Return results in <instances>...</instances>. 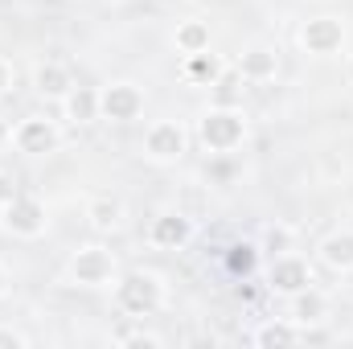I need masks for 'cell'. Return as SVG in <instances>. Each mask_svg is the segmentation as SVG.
I'll list each match as a JSON object with an SVG mask.
<instances>
[{"label":"cell","instance_id":"1","mask_svg":"<svg viewBox=\"0 0 353 349\" xmlns=\"http://www.w3.org/2000/svg\"><path fill=\"white\" fill-rule=\"evenodd\" d=\"M115 300H119V308H123L128 317H148V312L161 308L165 292H161V279H157V275L132 271V275H123V279L115 283Z\"/></svg>","mask_w":353,"mask_h":349},{"label":"cell","instance_id":"2","mask_svg":"<svg viewBox=\"0 0 353 349\" xmlns=\"http://www.w3.org/2000/svg\"><path fill=\"white\" fill-rule=\"evenodd\" d=\"M243 136H247V119H243L234 107H214V111L201 119V140H205V148H214V152L239 148Z\"/></svg>","mask_w":353,"mask_h":349},{"label":"cell","instance_id":"3","mask_svg":"<svg viewBox=\"0 0 353 349\" xmlns=\"http://www.w3.org/2000/svg\"><path fill=\"white\" fill-rule=\"evenodd\" d=\"M111 275H115V259L103 247H83L70 259V279L83 288H103V283H111Z\"/></svg>","mask_w":353,"mask_h":349},{"label":"cell","instance_id":"4","mask_svg":"<svg viewBox=\"0 0 353 349\" xmlns=\"http://www.w3.org/2000/svg\"><path fill=\"white\" fill-rule=\"evenodd\" d=\"M4 230H12V235H21V239H37L41 230H46V206L37 201V197H12L8 206H4Z\"/></svg>","mask_w":353,"mask_h":349},{"label":"cell","instance_id":"5","mask_svg":"<svg viewBox=\"0 0 353 349\" xmlns=\"http://www.w3.org/2000/svg\"><path fill=\"white\" fill-rule=\"evenodd\" d=\"M140 111H144V94H140V87H132V83H111V87L99 94V115H103V119L128 123V119H136Z\"/></svg>","mask_w":353,"mask_h":349},{"label":"cell","instance_id":"6","mask_svg":"<svg viewBox=\"0 0 353 349\" xmlns=\"http://www.w3.org/2000/svg\"><path fill=\"white\" fill-rule=\"evenodd\" d=\"M300 41L308 54H337L341 41H345V29L337 17H312L304 29H300Z\"/></svg>","mask_w":353,"mask_h":349},{"label":"cell","instance_id":"7","mask_svg":"<svg viewBox=\"0 0 353 349\" xmlns=\"http://www.w3.org/2000/svg\"><path fill=\"white\" fill-rule=\"evenodd\" d=\"M144 152H148L152 161H176V157L185 152V128L173 123V119L152 123L148 136H144Z\"/></svg>","mask_w":353,"mask_h":349},{"label":"cell","instance_id":"8","mask_svg":"<svg viewBox=\"0 0 353 349\" xmlns=\"http://www.w3.org/2000/svg\"><path fill=\"white\" fill-rule=\"evenodd\" d=\"M12 140H17L21 152H33V157H37V152H54V148H58V128L37 115V119H25V123L12 132Z\"/></svg>","mask_w":353,"mask_h":349},{"label":"cell","instance_id":"9","mask_svg":"<svg viewBox=\"0 0 353 349\" xmlns=\"http://www.w3.org/2000/svg\"><path fill=\"white\" fill-rule=\"evenodd\" d=\"M312 283V271H308V263L296 259V255H279L275 267H271V288L275 292H283V296H296L300 288H308Z\"/></svg>","mask_w":353,"mask_h":349},{"label":"cell","instance_id":"10","mask_svg":"<svg viewBox=\"0 0 353 349\" xmlns=\"http://www.w3.org/2000/svg\"><path fill=\"white\" fill-rule=\"evenodd\" d=\"M189 235H193V226H189L185 214H161V218L152 222V243H157V247H185Z\"/></svg>","mask_w":353,"mask_h":349},{"label":"cell","instance_id":"11","mask_svg":"<svg viewBox=\"0 0 353 349\" xmlns=\"http://www.w3.org/2000/svg\"><path fill=\"white\" fill-rule=\"evenodd\" d=\"M239 74L251 79V83H267V79H275V50H267V46H251V50L239 58Z\"/></svg>","mask_w":353,"mask_h":349},{"label":"cell","instance_id":"12","mask_svg":"<svg viewBox=\"0 0 353 349\" xmlns=\"http://www.w3.org/2000/svg\"><path fill=\"white\" fill-rule=\"evenodd\" d=\"M325 296L316 292V288H300L296 296H292V317L300 321V325H316V321H325Z\"/></svg>","mask_w":353,"mask_h":349},{"label":"cell","instance_id":"13","mask_svg":"<svg viewBox=\"0 0 353 349\" xmlns=\"http://www.w3.org/2000/svg\"><path fill=\"white\" fill-rule=\"evenodd\" d=\"M66 115H70L74 123H90V119H99V90L70 87V94H66Z\"/></svg>","mask_w":353,"mask_h":349},{"label":"cell","instance_id":"14","mask_svg":"<svg viewBox=\"0 0 353 349\" xmlns=\"http://www.w3.org/2000/svg\"><path fill=\"white\" fill-rule=\"evenodd\" d=\"M33 83H37V94H46V99H66V94H70V74H66L62 66H54V62L37 66Z\"/></svg>","mask_w":353,"mask_h":349},{"label":"cell","instance_id":"15","mask_svg":"<svg viewBox=\"0 0 353 349\" xmlns=\"http://www.w3.org/2000/svg\"><path fill=\"white\" fill-rule=\"evenodd\" d=\"M321 255H325L329 267L350 271V267H353V235H350V230H345V235H329V239H325V247H321Z\"/></svg>","mask_w":353,"mask_h":349},{"label":"cell","instance_id":"16","mask_svg":"<svg viewBox=\"0 0 353 349\" xmlns=\"http://www.w3.org/2000/svg\"><path fill=\"white\" fill-rule=\"evenodd\" d=\"M176 50H181L185 58L210 50V25H201V21H185V25L176 29Z\"/></svg>","mask_w":353,"mask_h":349},{"label":"cell","instance_id":"17","mask_svg":"<svg viewBox=\"0 0 353 349\" xmlns=\"http://www.w3.org/2000/svg\"><path fill=\"white\" fill-rule=\"evenodd\" d=\"M185 74H189L193 83H218V79H222V62H218L210 50H201V54H189Z\"/></svg>","mask_w":353,"mask_h":349},{"label":"cell","instance_id":"18","mask_svg":"<svg viewBox=\"0 0 353 349\" xmlns=\"http://www.w3.org/2000/svg\"><path fill=\"white\" fill-rule=\"evenodd\" d=\"M255 263H259L255 243H234V247H230V255H226V267H230L234 275H251V271H255Z\"/></svg>","mask_w":353,"mask_h":349},{"label":"cell","instance_id":"19","mask_svg":"<svg viewBox=\"0 0 353 349\" xmlns=\"http://www.w3.org/2000/svg\"><path fill=\"white\" fill-rule=\"evenodd\" d=\"M87 218H90V226H99V230H111V226L119 222V201H111V197H99V201H90Z\"/></svg>","mask_w":353,"mask_h":349},{"label":"cell","instance_id":"20","mask_svg":"<svg viewBox=\"0 0 353 349\" xmlns=\"http://www.w3.org/2000/svg\"><path fill=\"white\" fill-rule=\"evenodd\" d=\"M255 341H259V346H292V341H300V333H296L292 325H267V329H259Z\"/></svg>","mask_w":353,"mask_h":349},{"label":"cell","instance_id":"21","mask_svg":"<svg viewBox=\"0 0 353 349\" xmlns=\"http://www.w3.org/2000/svg\"><path fill=\"white\" fill-rule=\"evenodd\" d=\"M214 90H218V103H222V107H230V103H234V79H218Z\"/></svg>","mask_w":353,"mask_h":349},{"label":"cell","instance_id":"22","mask_svg":"<svg viewBox=\"0 0 353 349\" xmlns=\"http://www.w3.org/2000/svg\"><path fill=\"white\" fill-rule=\"evenodd\" d=\"M12 197H17V181H12L8 173H0V210H4Z\"/></svg>","mask_w":353,"mask_h":349},{"label":"cell","instance_id":"23","mask_svg":"<svg viewBox=\"0 0 353 349\" xmlns=\"http://www.w3.org/2000/svg\"><path fill=\"white\" fill-rule=\"evenodd\" d=\"M21 346H25V337H21L17 329H4V325H0V349H21Z\"/></svg>","mask_w":353,"mask_h":349},{"label":"cell","instance_id":"24","mask_svg":"<svg viewBox=\"0 0 353 349\" xmlns=\"http://www.w3.org/2000/svg\"><path fill=\"white\" fill-rule=\"evenodd\" d=\"M128 346H144V349H157L161 346V337H144V333H136V337H123Z\"/></svg>","mask_w":353,"mask_h":349},{"label":"cell","instance_id":"25","mask_svg":"<svg viewBox=\"0 0 353 349\" xmlns=\"http://www.w3.org/2000/svg\"><path fill=\"white\" fill-rule=\"evenodd\" d=\"M288 247V230H271V251H283Z\"/></svg>","mask_w":353,"mask_h":349},{"label":"cell","instance_id":"26","mask_svg":"<svg viewBox=\"0 0 353 349\" xmlns=\"http://www.w3.org/2000/svg\"><path fill=\"white\" fill-rule=\"evenodd\" d=\"M12 87V70H8V62L0 58V90H8Z\"/></svg>","mask_w":353,"mask_h":349},{"label":"cell","instance_id":"27","mask_svg":"<svg viewBox=\"0 0 353 349\" xmlns=\"http://www.w3.org/2000/svg\"><path fill=\"white\" fill-rule=\"evenodd\" d=\"M8 136H12V132H8V123H4V119H0V148H4V144H8Z\"/></svg>","mask_w":353,"mask_h":349},{"label":"cell","instance_id":"28","mask_svg":"<svg viewBox=\"0 0 353 349\" xmlns=\"http://www.w3.org/2000/svg\"><path fill=\"white\" fill-rule=\"evenodd\" d=\"M0 292H4V267H0Z\"/></svg>","mask_w":353,"mask_h":349}]
</instances>
